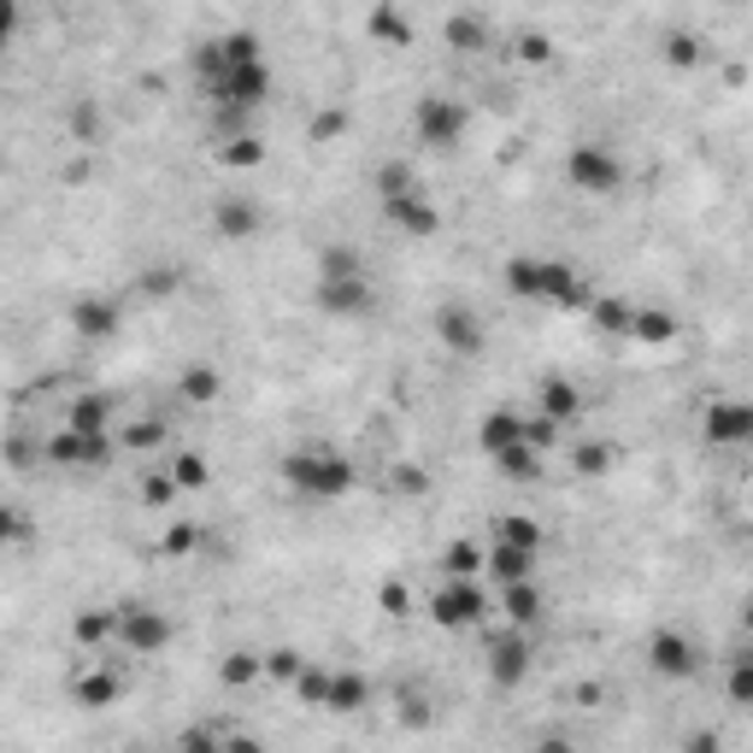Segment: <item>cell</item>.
<instances>
[{
    "label": "cell",
    "instance_id": "50",
    "mask_svg": "<svg viewBox=\"0 0 753 753\" xmlns=\"http://www.w3.org/2000/svg\"><path fill=\"white\" fill-rule=\"evenodd\" d=\"M336 130H341V118H336V112H324V118H313V135H318V142H330Z\"/></svg>",
    "mask_w": 753,
    "mask_h": 753
},
{
    "label": "cell",
    "instance_id": "22",
    "mask_svg": "<svg viewBox=\"0 0 753 753\" xmlns=\"http://www.w3.org/2000/svg\"><path fill=\"white\" fill-rule=\"evenodd\" d=\"M365 700H371V683L359 672H330V700H324L330 712H359Z\"/></svg>",
    "mask_w": 753,
    "mask_h": 753
},
{
    "label": "cell",
    "instance_id": "48",
    "mask_svg": "<svg viewBox=\"0 0 753 753\" xmlns=\"http://www.w3.org/2000/svg\"><path fill=\"white\" fill-rule=\"evenodd\" d=\"M519 54H524L530 65H542V59H547V36H524V42H519Z\"/></svg>",
    "mask_w": 753,
    "mask_h": 753
},
{
    "label": "cell",
    "instance_id": "18",
    "mask_svg": "<svg viewBox=\"0 0 753 753\" xmlns=\"http://www.w3.org/2000/svg\"><path fill=\"white\" fill-rule=\"evenodd\" d=\"M501 607L512 624H536L542 619V589L530 583V577H519V583H501Z\"/></svg>",
    "mask_w": 753,
    "mask_h": 753
},
{
    "label": "cell",
    "instance_id": "32",
    "mask_svg": "<svg viewBox=\"0 0 753 753\" xmlns=\"http://www.w3.org/2000/svg\"><path fill=\"white\" fill-rule=\"evenodd\" d=\"M77 700H83V707H112V700H118V677L112 672H89V677L77 683Z\"/></svg>",
    "mask_w": 753,
    "mask_h": 753
},
{
    "label": "cell",
    "instance_id": "41",
    "mask_svg": "<svg viewBox=\"0 0 753 753\" xmlns=\"http://www.w3.org/2000/svg\"><path fill=\"white\" fill-rule=\"evenodd\" d=\"M301 672H306V659L295 654V647H277V654L265 659V677H277V683H295Z\"/></svg>",
    "mask_w": 753,
    "mask_h": 753
},
{
    "label": "cell",
    "instance_id": "39",
    "mask_svg": "<svg viewBox=\"0 0 753 753\" xmlns=\"http://www.w3.org/2000/svg\"><path fill=\"white\" fill-rule=\"evenodd\" d=\"M72 630H77V642H107L112 630H118V612H83Z\"/></svg>",
    "mask_w": 753,
    "mask_h": 753
},
{
    "label": "cell",
    "instance_id": "51",
    "mask_svg": "<svg viewBox=\"0 0 753 753\" xmlns=\"http://www.w3.org/2000/svg\"><path fill=\"white\" fill-rule=\"evenodd\" d=\"M742 624H747V636H753V607H747V612H742Z\"/></svg>",
    "mask_w": 753,
    "mask_h": 753
},
{
    "label": "cell",
    "instance_id": "35",
    "mask_svg": "<svg viewBox=\"0 0 753 753\" xmlns=\"http://www.w3.org/2000/svg\"><path fill=\"white\" fill-rule=\"evenodd\" d=\"M494 530H501V542H519V547H530V554H542V524L536 519H501Z\"/></svg>",
    "mask_w": 753,
    "mask_h": 753
},
{
    "label": "cell",
    "instance_id": "52",
    "mask_svg": "<svg viewBox=\"0 0 753 753\" xmlns=\"http://www.w3.org/2000/svg\"><path fill=\"white\" fill-rule=\"evenodd\" d=\"M107 7H118V0H107Z\"/></svg>",
    "mask_w": 753,
    "mask_h": 753
},
{
    "label": "cell",
    "instance_id": "20",
    "mask_svg": "<svg viewBox=\"0 0 753 753\" xmlns=\"http://www.w3.org/2000/svg\"><path fill=\"white\" fill-rule=\"evenodd\" d=\"M477 441H483V454L494 459V454H506L512 441H524V418L519 413H489L483 418V430H477Z\"/></svg>",
    "mask_w": 753,
    "mask_h": 753
},
{
    "label": "cell",
    "instance_id": "45",
    "mask_svg": "<svg viewBox=\"0 0 753 753\" xmlns=\"http://www.w3.org/2000/svg\"><path fill=\"white\" fill-rule=\"evenodd\" d=\"M195 542H200L195 524H171L165 530V554H195Z\"/></svg>",
    "mask_w": 753,
    "mask_h": 753
},
{
    "label": "cell",
    "instance_id": "25",
    "mask_svg": "<svg viewBox=\"0 0 753 753\" xmlns=\"http://www.w3.org/2000/svg\"><path fill=\"white\" fill-rule=\"evenodd\" d=\"M630 336L647 341V348H665V341H677V318L659 313V306H647V313H636V330Z\"/></svg>",
    "mask_w": 753,
    "mask_h": 753
},
{
    "label": "cell",
    "instance_id": "40",
    "mask_svg": "<svg viewBox=\"0 0 753 753\" xmlns=\"http://www.w3.org/2000/svg\"><path fill=\"white\" fill-rule=\"evenodd\" d=\"M218 160H225L230 171H248V165H260V160H265V148L253 142V135H242V142H230L225 153H218Z\"/></svg>",
    "mask_w": 753,
    "mask_h": 753
},
{
    "label": "cell",
    "instance_id": "29",
    "mask_svg": "<svg viewBox=\"0 0 753 753\" xmlns=\"http://www.w3.org/2000/svg\"><path fill=\"white\" fill-rule=\"evenodd\" d=\"M594 324H601L607 336H630V330H636V306H624V301H594Z\"/></svg>",
    "mask_w": 753,
    "mask_h": 753
},
{
    "label": "cell",
    "instance_id": "36",
    "mask_svg": "<svg viewBox=\"0 0 753 753\" xmlns=\"http://www.w3.org/2000/svg\"><path fill=\"white\" fill-rule=\"evenodd\" d=\"M260 672H265V659H253V654H230L225 665H218V677H225L230 689H242V683H253Z\"/></svg>",
    "mask_w": 753,
    "mask_h": 753
},
{
    "label": "cell",
    "instance_id": "42",
    "mask_svg": "<svg viewBox=\"0 0 753 753\" xmlns=\"http://www.w3.org/2000/svg\"><path fill=\"white\" fill-rule=\"evenodd\" d=\"M371 36H376V42H395V47L406 42V24L395 19V7H376V12H371Z\"/></svg>",
    "mask_w": 753,
    "mask_h": 753
},
{
    "label": "cell",
    "instance_id": "31",
    "mask_svg": "<svg viewBox=\"0 0 753 753\" xmlns=\"http://www.w3.org/2000/svg\"><path fill=\"white\" fill-rule=\"evenodd\" d=\"M376 195H383V200H395V195H413V165H406V160H389V165H376Z\"/></svg>",
    "mask_w": 753,
    "mask_h": 753
},
{
    "label": "cell",
    "instance_id": "49",
    "mask_svg": "<svg viewBox=\"0 0 753 753\" xmlns=\"http://www.w3.org/2000/svg\"><path fill=\"white\" fill-rule=\"evenodd\" d=\"M383 607L395 612V619H406V589H401V583H389V589H383Z\"/></svg>",
    "mask_w": 753,
    "mask_h": 753
},
{
    "label": "cell",
    "instance_id": "28",
    "mask_svg": "<svg viewBox=\"0 0 753 753\" xmlns=\"http://www.w3.org/2000/svg\"><path fill=\"white\" fill-rule=\"evenodd\" d=\"M506 288L524 301H542V260H512L506 265Z\"/></svg>",
    "mask_w": 753,
    "mask_h": 753
},
{
    "label": "cell",
    "instance_id": "10",
    "mask_svg": "<svg viewBox=\"0 0 753 753\" xmlns=\"http://www.w3.org/2000/svg\"><path fill=\"white\" fill-rule=\"evenodd\" d=\"M436 336H441V348H448V353H483V318H477L471 313V306H441V313H436Z\"/></svg>",
    "mask_w": 753,
    "mask_h": 753
},
{
    "label": "cell",
    "instance_id": "43",
    "mask_svg": "<svg viewBox=\"0 0 753 753\" xmlns=\"http://www.w3.org/2000/svg\"><path fill=\"white\" fill-rule=\"evenodd\" d=\"M559 430H565V424H554V418H542V413H536V418H524V436L536 441L542 454H547V448H554V441H559Z\"/></svg>",
    "mask_w": 753,
    "mask_h": 753
},
{
    "label": "cell",
    "instance_id": "2",
    "mask_svg": "<svg viewBox=\"0 0 753 753\" xmlns=\"http://www.w3.org/2000/svg\"><path fill=\"white\" fill-rule=\"evenodd\" d=\"M277 471H283L288 489L313 494V501H336V494L353 489V466L341 454H288Z\"/></svg>",
    "mask_w": 753,
    "mask_h": 753
},
{
    "label": "cell",
    "instance_id": "4",
    "mask_svg": "<svg viewBox=\"0 0 753 753\" xmlns=\"http://www.w3.org/2000/svg\"><path fill=\"white\" fill-rule=\"evenodd\" d=\"M413 130H418V142L424 148H459L466 142V130H471V107H459V100L448 95H424L418 107H413Z\"/></svg>",
    "mask_w": 753,
    "mask_h": 753
},
{
    "label": "cell",
    "instance_id": "5",
    "mask_svg": "<svg viewBox=\"0 0 753 753\" xmlns=\"http://www.w3.org/2000/svg\"><path fill=\"white\" fill-rule=\"evenodd\" d=\"M483 612H489V594L477 589L471 577H448V583L436 589V601H430V619L441 630H471Z\"/></svg>",
    "mask_w": 753,
    "mask_h": 753
},
{
    "label": "cell",
    "instance_id": "37",
    "mask_svg": "<svg viewBox=\"0 0 753 753\" xmlns=\"http://www.w3.org/2000/svg\"><path fill=\"white\" fill-rule=\"evenodd\" d=\"M171 477H177V489H207V459L177 454V459H171Z\"/></svg>",
    "mask_w": 753,
    "mask_h": 753
},
{
    "label": "cell",
    "instance_id": "16",
    "mask_svg": "<svg viewBox=\"0 0 753 753\" xmlns=\"http://www.w3.org/2000/svg\"><path fill=\"white\" fill-rule=\"evenodd\" d=\"M72 330L89 336V341H107V336L118 330V306H112V301H95V295L77 301V306H72Z\"/></svg>",
    "mask_w": 753,
    "mask_h": 753
},
{
    "label": "cell",
    "instance_id": "14",
    "mask_svg": "<svg viewBox=\"0 0 753 753\" xmlns=\"http://www.w3.org/2000/svg\"><path fill=\"white\" fill-rule=\"evenodd\" d=\"M383 212H389V225H401L406 236H436V230H441V212H436L430 200L418 195V188H413V195L383 200Z\"/></svg>",
    "mask_w": 753,
    "mask_h": 753
},
{
    "label": "cell",
    "instance_id": "26",
    "mask_svg": "<svg viewBox=\"0 0 753 753\" xmlns=\"http://www.w3.org/2000/svg\"><path fill=\"white\" fill-rule=\"evenodd\" d=\"M318 277H365V265H359V253L348 242H330L318 253Z\"/></svg>",
    "mask_w": 753,
    "mask_h": 753
},
{
    "label": "cell",
    "instance_id": "33",
    "mask_svg": "<svg viewBox=\"0 0 753 753\" xmlns=\"http://www.w3.org/2000/svg\"><path fill=\"white\" fill-rule=\"evenodd\" d=\"M295 695L306 700V707H324V700H330V665H306V672L295 677Z\"/></svg>",
    "mask_w": 753,
    "mask_h": 753
},
{
    "label": "cell",
    "instance_id": "6",
    "mask_svg": "<svg viewBox=\"0 0 753 753\" xmlns=\"http://www.w3.org/2000/svg\"><path fill=\"white\" fill-rule=\"evenodd\" d=\"M118 636H124L130 654H160V647L171 642V619L153 607H118Z\"/></svg>",
    "mask_w": 753,
    "mask_h": 753
},
{
    "label": "cell",
    "instance_id": "7",
    "mask_svg": "<svg viewBox=\"0 0 753 753\" xmlns=\"http://www.w3.org/2000/svg\"><path fill=\"white\" fill-rule=\"evenodd\" d=\"M318 313H330V318H365L376 295H371V283L365 277H318Z\"/></svg>",
    "mask_w": 753,
    "mask_h": 753
},
{
    "label": "cell",
    "instance_id": "23",
    "mask_svg": "<svg viewBox=\"0 0 753 753\" xmlns=\"http://www.w3.org/2000/svg\"><path fill=\"white\" fill-rule=\"evenodd\" d=\"M107 418H112L107 395H77L72 413H65V424H72V430H83V436H107Z\"/></svg>",
    "mask_w": 753,
    "mask_h": 753
},
{
    "label": "cell",
    "instance_id": "44",
    "mask_svg": "<svg viewBox=\"0 0 753 753\" xmlns=\"http://www.w3.org/2000/svg\"><path fill=\"white\" fill-rule=\"evenodd\" d=\"M165 436V424L160 418H148V424H130V430H124V448H153V441H160Z\"/></svg>",
    "mask_w": 753,
    "mask_h": 753
},
{
    "label": "cell",
    "instance_id": "12",
    "mask_svg": "<svg viewBox=\"0 0 753 753\" xmlns=\"http://www.w3.org/2000/svg\"><path fill=\"white\" fill-rule=\"evenodd\" d=\"M647 659H654V672H659V677H695V665H700L695 642H689V636H677V630H659V636L647 642Z\"/></svg>",
    "mask_w": 753,
    "mask_h": 753
},
{
    "label": "cell",
    "instance_id": "17",
    "mask_svg": "<svg viewBox=\"0 0 753 753\" xmlns=\"http://www.w3.org/2000/svg\"><path fill=\"white\" fill-rule=\"evenodd\" d=\"M494 466H501V477H512V483H536L542 477V448L524 436V441H512L506 454H494Z\"/></svg>",
    "mask_w": 753,
    "mask_h": 753
},
{
    "label": "cell",
    "instance_id": "9",
    "mask_svg": "<svg viewBox=\"0 0 753 753\" xmlns=\"http://www.w3.org/2000/svg\"><path fill=\"white\" fill-rule=\"evenodd\" d=\"M47 459H54V466H89V471H100V466H112V441L107 436H83V430L65 424V430L47 441Z\"/></svg>",
    "mask_w": 753,
    "mask_h": 753
},
{
    "label": "cell",
    "instance_id": "47",
    "mask_svg": "<svg viewBox=\"0 0 753 753\" xmlns=\"http://www.w3.org/2000/svg\"><path fill=\"white\" fill-rule=\"evenodd\" d=\"M665 59H672V65H695V42L689 36H672V42H665Z\"/></svg>",
    "mask_w": 753,
    "mask_h": 753
},
{
    "label": "cell",
    "instance_id": "8",
    "mask_svg": "<svg viewBox=\"0 0 753 753\" xmlns=\"http://www.w3.org/2000/svg\"><path fill=\"white\" fill-rule=\"evenodd\" d=\"M700 424H707L712 448H747L753 441V406L747 401H712Z\"/></svg>",
    "mask_w": 753,
    "mask_h": 753
},
{
    "label": "cell",
    "instance_id": "19",
    "mask_svg": "<svg viewBox=\"0 0 753 753\" xmlns=\"http://www.w3.org/2000/svg\"><path fill=\"white\" fill-rule=\"evenodd\" d=\"M577 413H583V395H577L565 376H547L542 383V418H554V424H571Z\"/></svg>",
    "mask_w": 753,
    "mask_h": 753
},
{
    "label": "cell",
    "instance_id": "30",
    "mask_svg": "<svg viewBox=\"0 0 753 753\" xmlns=\"http://www.w3.org/2000/svg\"><path fill=\"white\" fill-rule=\"evenodd\" d=\"M724 689L735 707H753V654H735L730 672H724Z\"/></svg>",
    "mask_w": 753,
    "mask_h": 753
},
{
    "label": "cell",
    "instance_id": "27",
    "mask_svg": "<svg viewBox=\"0 0 753 753\" xmlns=\"http://www.w3.org/2000/svg\"><path fill=\"white\" fill-rule=\"evenodd\" d=\"M483 42H489V30L477 19H466V12L448 19V47H454V54H483Z\"/></svg>",
    "mask_w": 753,
    "mask_h": 753
},
{
    "label": "cell",
    "instance_id": "13",
    "mask_svg": "<svg viewBox=\"0 0 753 753\" xmlns=\"http://www.w3.org/2000/svg\"><path fill=\"white\" fill-rule=\"evenodd\" d=\"M524 672H530V642L519 636V624H512L506 636L489 647V677L501 683V689H512V683H524Z\"/></svg>",
    "mask_w": 753,
    "mask_h": 753
},
{
    "label": "cell",
    "instance_id": "3",
    "mask_svg": "<svg viewBox=\"0 0 753 753\" xmlns=\"http://www.w3.org/2000/svg\"><path fill=\"white\" fill-rule=\"evenodd\" d=\"M565 183L577 188V195H619L624 188V160L601 142H577L565 153Z\"/></svg>",
    "mask_w": 753,
    "mask_h": 753
},
{
    "label": "cell",
    "instance_id": "38",
    "mask_svg": "<svg viewBox=\"0 0 753 753\" xmlns=\"http://www.w3.org/2000/svg\"><path fill=\"white\" fill-rule=\"evenodd\" d=\"M183 395H188V401H212V395H218V371H212V365H188V371H183Z\"/></svg>",
    "mask_w": 753,
    "mask_h": 753
},
{
    "label": "cell",
    "instance_id": "24",
    "mask_svg": "<svg viewBox=\"0 0 753 753\" xmlns=\"http://www.w3.org/2000/svg\"><path fill=\"white\" fill-rule=\"evenodd\" d=\"M441 571H448V577H477V571H489V554L477 542L459 536V542L441 547Z\"/></svg>",
    "mask_w": 753,
    "mask_h": 753
},
{
    "label": "cell",
    "instance_id": "21",
    "mask_svg": "<svg viewBox=\"0 0 753 753\" xmlns=\"http://www.w3.org/2000/svg\"><path fill=\"white\" fill-rule=\"evenodd\" d=\"M530 565H536V554L519 542H494L489 547V571L501 577V583H519V577H530Z\"/></svg>",
    "mask_w": 753,
    "mask_h": 753
},
{
    "label": "cell",
    "instance_id": "46",
    "mask_svg": "<svg viewBox=\"0 0 753 753\" xmlns=\"http://www.w3.org/2000/svg\"><path fill=\"white\" fill-rule=\"evenodd\" d=\"M171 489H177V477H148V489H142V494H148V506H165V501H171Z\"/></svg>",
    "mask_w": 753,
    "mask_h": 753
},
{
    "label": "cell",
    "instance_id": "11",
    "mask_svg": "<svg viewBox=\"0 0 753 753\" xmlns=\"http://www.w3.org/2000/svg\"><path fill=\"white\" fill-rule=\"evenodd\" d=\"M542 301H554V306H565V313H583V306H594V295H589V283L577 277L571 265H559V260H542Z\"/></svg>",
    "mask_w": 753,
    "mask_h": 753
},
{
    "label": "cell",
    "instance_id": "1",
    "mask_svg": "<svg viewBox=\"0 0 753 753\" xmlns=\"http://www.w3.org/2000/svg\"><path fill=\"white\" fill-rule=\"evenodd\" d=\"M200 83H207V95L218 107H260L271 95V65L260 59V36H248V30H236V36H218L200 47Z\"/></svg>",
    "mask_w": 753,
    "mask_h": 753
},
{
    "label": "cell",
    "instance_id": "15",
    "mask_svg": "<svg viewBox=\"0 0 753 753\" xmlns=\"http://www.w3.org/2000/svg\"><path fill=\"white\" fill-rule=\"evenodd\" d=\"M212 225H218V236H230V242H248V236H260V207H253L248 195H225L212 207Z\"/></svg>",
    "mask_w": 753,
    "mask_h": 753
},
{
    "label": "cell",
    "instance_id": "34",
    "mask_svg": "<svg viewBox=\"0 0 753 753\" xmlns=\"http://www.w3.org/2000/svg\"><path fill=\"white\" fill-rule=\"evenodd\" d=\"M571 466H577V477H607L612 471V448H607V441H583V448L571 454Z\"/></svg>",
    "mask_w": 753,
    "mask_h": 753
}]
</instances>
